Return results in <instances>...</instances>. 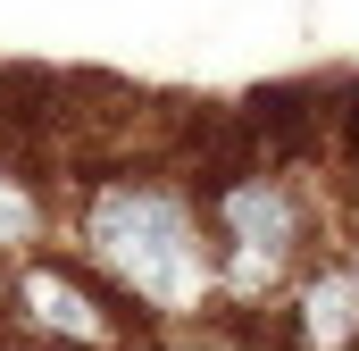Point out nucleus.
<instances>
[{
	"instance_id": "f257e3e1",
	"label": "nucleus",
	"mask_w": 359,
	"mask_h": 351,
	"mask_svg": "<svg viewBox=\"0 0 359 351\" xmlns=\"http://www.w3.org/2000/svg\"><path fill=\"white\" fill-rule=\"evenodd\" d=\"M67 251L142 326H192L217 310L209 218L176 168H92L67 192Z\"/></svg>"
},
{
	"instance_id": "f03ea898",
	"label": "nucleus",
	"mask_w": 359,
	"mask_h": 351,
	"mask_svg": "<svg viewBox=\"0 0 359 351\" xmlns=\"http://www.w3.org/2000/svg\"><path fill=\"white\" fill-rule=\"evenodd\" d=\"M209 251H217V310H268L292 293V276L326 251V192L301 159L268 151H226L217 168L192 176Z\"/></svg>"
},
{
	"instance_id": "7ed1b4c3",
	"label": "nucleus",
	"mask_w": 359,
	"mask_h": 351,
	"mask_svg": "<svg viewBox=\"0 0 359 351\" xmlns=\"http://www.w3.org/2000/svg\"><path fill=\"white\" fill-rule=\"evenodd\" d=\"M0 301H8V318L25 326V343H59V351H134L142 343V318H134L84 260H59V251L17 260L8 284H0Z\"/></svg>"
},
{
	"instance_id": "20e7f679",
	"label": "nucleus",
	"mask_w": 359,
	"mask_h": 351,
	"mask_svg": "<svg viewBox=\"0 0 359 351\" xmlns=\"http://www.w3.org/2000/svg\"><path fill=\"white\" fill-rule=\"evenodd\" d=\"M276 318H284L292 351H359V243L318 251L276 301Z\"/></svg>"
},
{
	"instance_id": "39448f33",
	"label": "nucleus",
	"mask_w": 359,
	"mask_h": 351,
	"mask_svg": "<svg viewBox=\"0 0 359 351\" xmlns=\"http://www.w3.org/2000/svg\"><path fill=\"white\" fill-rule=\"evenodd\" d=\"M59 234H67V192L42 184V168H25V159L0 151V267L42 260Z\"/></svg>"
},
{
	"instance_id": "423d86ee",
	"label": "nucleus",
	"mask_w": 359,
	"mask_h": 351,
	"mask_svg": "<svg viewBox=\"0 0 359 351\" xmlns=\"http://www.w3.org/2000/svg\"><path fill=\"white\" fill-rule=\"evenodd\" d=\"M17 351H59V343H17Z\"/></svg>"
}]
</instances>
